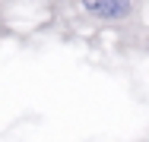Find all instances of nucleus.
I'll use <instances>...</instances> for the list:
<instances>
[{"instance_id": "obj_1", "label": "nucleus", "mask_w": 149, "mask_h": 142, "mask_svg": "<svg viewBox=\"0 0 149 142\" xmlns=\"http://www.w3.org/2000/svg\"><path fill=\"white\" fill-rule=\"evenodd\" d=\"M149 0H73L79 22L95 28H130L140 26Z\"/></svg>"}, {"instance_id": "obj_2", "label": "nucleus", "mask_w": 149, "mask_h": 142, "mask_svg": "<svg viewBox=\"0 0 149 142\" xmlns=\"http://www.w3.org/2000/svg\"><path fill=\"white\" fill-rule=\"evenodd\" d=\"M146 51H149V38H146Z\"/></svg>"}, {"instance_id": "obj_3", "label": "nucleus", "mask_w": 149, "mask_h": 142, "mask_svg": "<svg viewBox=\"0 0 149 142\" xmlns=\"http://www.w3.org/2000/svg\"><path fill=\"white\" fill-rule=\"evenodd\" d=\"M136 142H149V139H136Z\"/></svg>"}]
</instances>
